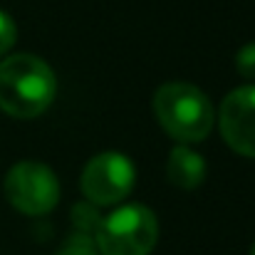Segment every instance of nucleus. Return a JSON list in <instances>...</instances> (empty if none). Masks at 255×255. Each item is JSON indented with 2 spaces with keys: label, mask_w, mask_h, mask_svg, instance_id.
I'll list each match as a JSON object with an SVG mask.
<instances>
[{
  "label": "nucleus",
  "mask_w": 255,
  "mask_h": 255,
  "mask_svg": "<svg viewBox=\"0 0 255 255\" xmlns=\"http://www.w3.org/2000/svg\"><path fill=\"white\" fill-rule=\"evenodd\" d=\"M57 80L37 55H10L0 62V109L17 119L40 117L55 99Z\"/></svg>",
  "instance_id": "1"
},
{
  "label": "nucleus",
  "mask_w": 255,
  "mask_h": 255,
  "mask_svg": "<svg viewBox=\"0 0 255 255\" xmlns=\"http://www.w3.org/2000/svg\"><path fill=\"white\" fill-rule=\"evenodd\" d=\"M154 112L166 134L181 144L203 141L216 122L211 99L191 82H166L154 94Z\"/></svg>",
  "instance_id": "2"
},
{
  "label": "nucleus",
  "mask_w": 255,
  "mask_h": 255,
  "mask_svg": "<svg viewBox=\"0 0 255 255\" xmlns=\"http://www.w3.org/2000/svg\"><path fill=\"white\" fill-rule=\"evenodd\" d=\"M159 238V223L151 208L127 203L102 218L94 246L102 255H149Z\"/></svg>",
  "instance_id": "3"
},
{
  "label": "nucleus",
  "mask_w": 255,
  "mask_h": 255,
  "mask_svg": "<svg viewBox=\"0 0 255 255\" xmlns=\"http://www.w3.org/2000/svg\"><path fill=\"white\" fill-rule=\"evenodd\" d=\"M5 196L20 213L45 216L60 201V181L40 161H20L5 176Z\"/></svg>",
  "instance_id": "4"
},
{
  "label": "nucleus",
  "mask_w": 255,
  "mask_h": 255,
  "mask_svg": "<svg viewBox=\"0 0 255 255\" xmlns=\"http://www.w3.org/2000/svg\"><path fill=\"white\" fill-rule=\"evenodd\" d=\"M134 164L119 151H102L82 171V193L94 206H114L134 188Z\"/></svg>",
  "instance_id": "5"
},
{
  "label": "nucleus",
  "mask_w": 255,
  "mask_h": 255,
  "mask_svg": "<svg viewBox=\"0 0 255 255\" xmlns=\"http://www.w3.org/2000/svg\"><path fill=\"white\" fill-rule=\"evenodd\" d=\"M218 124L233 151L255 159V85L238 87L223 99Z\"/></svg>",
  "instance_id": "6"
},
{
  "label": "nucleus",
  "mask_w": 255,
  "mask_h": 255,
  "mask_svg": "<svg viewBox=\"0 0 255 255\" xmlns=\"http://www.w3.org/2000/svg\"><path fill=\"white\" fill-rule=\"evenodd\" d=\"M166 171H169V181L173 186L191 191V188L201 186V181L206 178V161L188 144H181V146L171 149Z\"/></svg>",
  "instance_id": "7"
},
{
  "label": "nucleus",
  "mask_w": 255,
  "mask_h": 255,
  "mask_svg": "<svg viewBox=\"0 0 255 255\" xmlns=\"http://www.w3.org/2000/svg\"><path fill=\"white\" fill-rule=\"evenodd\" d=\"M72 223L80 231V236H89V233L94 236L97 228H99V223H102V218H99L97 208H92V203H80V206H75Z\"/></svg>",
  "instance_id": "8"
},
{
  "label": "nucleus",
  "mask_w": 255,
  "mask_h": 255,
  "mask_svg": "<svg viewBox=\"0 0 255 255\" xmlns=\"http://www.w3.org/2000/svg\"><path fill=\"white\" fill-rule=\"evenodd\" d=\"M236 67L241 72V77L246 80H255V42H248L238 50L236 55Z\"/></svg>",
  "instance_id": "9"
},
{
  "label": "nucleus",
  "mask_w": 255,
  "mask_h": 255,
  "mask_svg": "<svg viewBox=\"0 0 255 255\" xmlns=\"http://www.w3.org/2000/svg\"><path fill=\"white\" fill-rule=\"evenodd\" d=\"M15 37H17V27H15L12 17L0 10V57L15 45Z\"/></svg>",
  "instance_id": "10"
},
{
  "label": "nucleus",
  "mask_w": 255,
  "mask_h": 255,
  "mask_svg": "<svg viewBox=\"0 0 255 255\" xmlns=\"http://www.w3.org/2000/svg\"><path fill=\"white\" fill-rule=\"evenodd\" d=\"M55 255H102V253H99L97 246L89 243L87 238H75V241H70L65 248H60Z\"/></svg>",
  "instance_id": "11"
},
{
  "label": "nucleus",
  "mask_w": 255,
  "mask_h": 255,
  "mask_svg": "<svg viewBox=\"0 0 255 255\" xmlns=\"http://www.w3.org/2000/svg\"><path fill=\"white\" fill-rule=\"evenodd\" d=\"M251 255H255V243H253V246H251Z\"/></svg>",
  "instance_id": "12"
}]
</instances>
